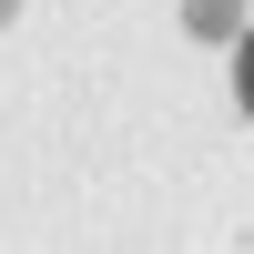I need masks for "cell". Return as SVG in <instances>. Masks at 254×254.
Returning <instances> with one entry per match:
<instances>
[{"mask_svg": "<svg viewBox=\"0 0 254 254\" xmlns=\"http://www.w3.org/2000/svg\"><path fill=\"white\" fill-rule=\"evenodd\" d=\"M183 31L193 41H244V0H183Z\"/></svg>", "mask_w": 254, "mask_h": 254, "instance_id": "obj_1", "label": "cell"}, {"mask_svg": "<svg viewBox=\"0 0 254 254\" xmlns=\"http://www.w3.org/2000/svg\"><path fill=\"white\" fill-rule=\"evenodd\" d=\"M234 102H244V122H254V20H244V41H234Z\"/></svg>", "mask_w": 254, "mask_h": 254, "instance_id": "obj_2", "label": "cell"}, {"mask_svg": "<svg viewBox=\"0 0 254 254\" xmlns=\"http://www.w3.org/2000/svg\"><path fill=\"white\" fill-rule=\"evenodd\" d=\"M10 20H20V0H0V31H10Z\"/></svg>", "mask_w": 254, "mask_h": 254, "instance_id": "obj_3", "label": "cell"}]
</instances>
